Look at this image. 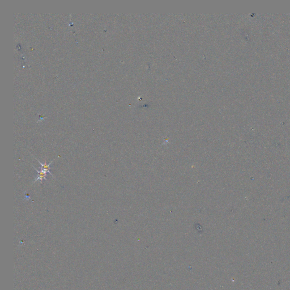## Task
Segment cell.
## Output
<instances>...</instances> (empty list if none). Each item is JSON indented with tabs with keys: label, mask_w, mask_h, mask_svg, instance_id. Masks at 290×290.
I'll return each mask as SVG.
<instances>
[{
	"label": "cell",
	"mask_w": 290,
	"mask_h": 290,
	"mask_svg": "<svg viewBox=\"0 0 290 290\" xmlns=\"http://www.w3.org/2000/svg\"><path fill=\"white\" fill-rule=\"evenodd\" d=\"M32 167H33L34 169L36 170V171L38 173V177L35 179L34 183L38 181V180H40V181H41L42 184H43V180H47V179H46V176H47L46 172L44 171H43V170L39 171V170H38L35 167H34L33 165H32Z\"/></svg>",
	"instance_id": "1"
},
{
	"label": "cell",
	"mask_w": 290,
	"mask_h": 290,
	"mask_svg": "<svg viewBox=\"0 0 290 290\" xmlns=\"http://www.w3.org/2000/svg\"><path fill=\"white\" fill-rule=\"evenodd\" d=\"M35 159H36V158H35ZM36 160H38V162L41 165V170H43V171H45L46 172L50 173V175H51L52 176L55 177L53 176V175H52V173L51 172V171H50V169H51V167H50V165H51V163L53 162V161L55 159H53L52 161H51V163H49V164H46V163H45L44 164H43V163H42L40 162V161H39V160L38 159Z\"/></svg>",
	"instance_id": "2"
},
{
	"label": "cell",
	"mask_w": 290,
	"mask_h": 290,
	"mask_svg": "<svg viewBox=\"0 0 290 290\" xmlns=\"http://www.w3.org/2000/svg\"><path fill=\"white\" fill-rule=\"evenodd\" d=\"M25 197H26V200H29V199H30V197H29V196H28V195L27 196V194H26Z\"/></svg>",
	"instance_id": "3"
}]
</instances>
